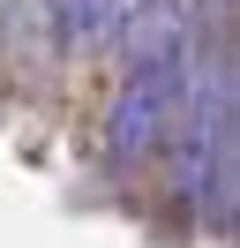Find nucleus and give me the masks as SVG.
Wrapping results in <instances>:
<instances>
[{
	"mask_svg": "<svg viewBox=\"0 0 240 248\" xmlns=\"http://www.w3.org/2000/svg\"><path fill=\"white\" fill-rule=\"evenodd\" d=\"M165 143H173L180 203H195L225 226V211H233V61L225 53H210L203 76H188V106Z\"/></svg>",
	"mask_w": 240,
	"mask_h": 248,
	"instance_id": "1",
	"label": "nucleus"
},
{
	"mask_svg": "<svg viewBox=\"0 0 240 248\" xmlns=\"http://www.w3.org/2000/svg\"><path fill=\"white\" fill-rule=\"evenodd\" d=\"M210 16H218V23H225V16H233V0H210Z\"/></svg>",
	"mask_w": 240,
	"mask_h": 248,
	"instance_id": "5",
	"label": "nucleus"
},
{
	"mask_svg": "<svg viewBox=\"0 0 240 248\" xmlns=\"http://www.w3.org/2000/svg\"><path fill=\"white\" fill-rule=\"evenodd\" d=\"M188 76H195V46H180V53H128V76H120L113 113H105V158L120 173L165 151L180 106H188Z\"/></svg>",
	"mask_w": 240,
	"mask_h": 248,
	"instance_id": "2",
	"label": "nucleus"
},
{
	"mask_svg": "<svg viewBox=\"0 0 240 248\" xmlns=\"http://www.w3.org/2000/svg\"><path fill=\"white\" fill-rule=\"evenodd\" d=\"M53 31H60L68 53L105 46V38L120 31V0H53Z\"/></svg>",
	"mask_w": 240,
	"mask_h": 248,
	"instance_id": "3",
	"label": "nucleus"
},
{
	"mask_svg": "<svg viewBox=\"0 0 240 248\" xmlns=\"http://www.w3.org/2000/svg\"><path fill=\"white\" fill-rule=\"evenodd\" d=\"M8 23H15V0H0V46H8Z\"/></svg>",
	"mask_w": 240,
	"mask_h": 248,
	"instance_id": "4",
	"label": "nucleus"
}]
</instances>
